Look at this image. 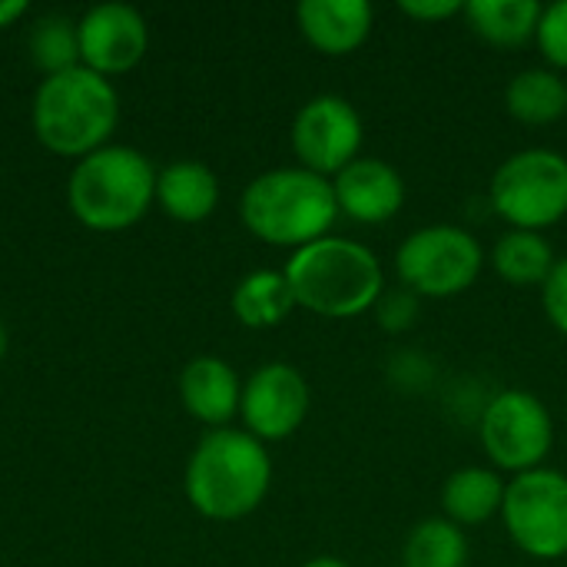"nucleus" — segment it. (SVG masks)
Segmentation results:
<instances>
[{"label":"nucleus","instance_id":"obj_1","mask_svg":"<svg viewBox=\"0 0 567 567\" xmlns=\"http://www.w3.org/2000/svg\"><path fill=\"white\" fill-rule=\"evenodd\" d=\"M272 482V458L249 432L213 429L186 465V498L213 522L252 515Z\"/></svg>","mask_w":567,"mask_h":567},{"label":"nucleus","instance_id":"obj_2","mask_svg":"<svg viewBox=\"0 0 567 567\" xmlns=\"http://www.w3.org/2000/svg\"><path fill=\"white\" fill-rule=\"evenodd\" d=\"M286 279L296 306L326 319L362 316L385 296L382 262L372 249L352 239L322 236L296 249L286 266Z\"/></svg>","mask_w":567,"mask_h":567},{"label":"nucleus","instance_id":"obj_3","mask_svg":"<svg viewBox=\"0 0 567 567\" xmlns=\"http://www.w3.org/2000/svg\"><path fill=\"white\" fill-rule=\"evenodd\" d=\"M246 229L269 246H309L339 216L332 183L312 169L286 166L256 176L239 203Z\"/></svg>","mask_w":567,"mask_h":567},{"label":"nucleus","instance_id":"obj_4","mask_svg":"<svg viewBox=\"0 0 567 567\" xmlns=\"http://www.w3.org/2000/svg\"><path fill=\"white\" fill-rule=\"evenodd\" d=\"M120 120V96L113 83L83 63L53 73L33 96L37 140L60 156H90L103 150Z\"/></svg>","mask_w":567,"mask_h":567},{"label":"nucleus","instance_id":"obj_5","mask_svg":"<svg viewBox=\"0 0 567 567\" xmlns=\"http://www.w3.org/2000/svg\"><path fill=\"white\" fill-rule=\"evenodd\" d=\"M156 196L150 159L130 146H103L76 163L66 186L70 213L100 233H116L143 219Z\"/></svg>","mask_w":567,"mask_h":567},{"label":"nucleus","instance_id":"obj_6","mask_svg":"<svg viewBox=\"0 0 567 567\" xmlns=\"http://www.w3.org/2000/svg\"><path fill=\"white\" fill-rule=\"evenodd\" d=\"M492 206L512 229L542 233L567 216V159L532 146L512 153L492 176Z\"/></svg>","mask_w":567,"mask_h":567},{"label":"nucleus","instance_id":"obj_7","mask_svg":"<svg viewBox=\"0 0 567 567\" xmlns=\"http://www.w3.org/2000/svg\"><path fill=\"white\" fill-rule=\"evenodd\" d=\"M485 252L478 239L462 226H425L415 229L395 252L399 279L409 292L429 299H452L475 286L482 276Z\"/></svg>","mask_w":567,"mask_h":567},{"label":"nucleus","instance_id":"obj_8","mask_svg":"<svg viewBox=\"0 0 567 567\" xmlns=\"http://www.w3.org/2000/svg\"><path fill=\"white\" fill-rule=\"evenodd\" d=\"M502 518L518 551L538 561L567 555V475L535 468L505 485Z\"/></svg>","mask_w":567,"mask_h":567},{"label":"nucleus","instance_id":"obj_9","mask_svg":"<svg viewBox=\"0 0 567 567\" xmlns=\"http://www.w3.org/2000/svg\"><path fill=\"white\" fill-rule=\"evenodd\" d=\"M478 435L498 468L525 475L542 468L548 458L555 445V422L535 392L505 389L485 405Z\"/></svg>","mask_w":567,"mask_h":567},{"label":"nucleus","instance_id":"obj_10","mask_svg":"<svg viewBox=\"0 0 567 567\" xmlns=\"http://www.w3.org/2000/svg\"><path fill=\"white\" fill-rule=\"evenodd\" d=\"M292 153L302 159V169H312L329 179L359 159L362 146V116L359 110L336 93L312 96L292 120Z\"/></svg>","mask_w":567,"mask_h":567},{"label":"nucleus","instance_id":"obj_11","mask_svg":"<svg viewBox=\"0 0 567 567\" xmlns=\"http://www.w3.org/2000/svg\"><path fill=\"white\" fill-rule=\"evenodd\" d=\"M239 415L259 442L289 439L309 415V382L289 362H266L243 385Z\"/></svg>","mask_w":567,"mask_h":567},{"label":"nucleus","instance_id":"obj_12","mask_svg":"<svg viewBox=\"0 0 567 567\" xmlns=\"http://www.w3.org/2000/svg\"><path fill=\"white\" fill-rule=\"evenodd\" d=\"M80 37V60L86 70L110 76V73H126L136 66L146 53V23L140 10L126 3H100L83 13L76 23Z\"/></svg>","mask_w":567,"mask_h":567},{"label":"nucleus","instance_id":"obj_13","mask_svg":"<svg viewBox=\"0 0 567 567\" xmlns=\"http://www.w3.org/2000/svg\"><path fill=\"white\" fill-rule=\"evenodd\" d=\"M332 193L339 213L365 226L389 223L405 206V179L395 166L375 156H359L342 173H336Z\"/></svg>","mask_w":567,"mask_h":567},{"label":"nucleus","instance_id":"obj_14","mask_svg":"<svg viewBox=\"0 0 567 567\" xmlns=\"http://www.w3.org/2000/svg\"><path fill=\"white\" fill-rule=\"evenodd\" d=\"M296 20L302 37L329 56L359 50L372 33V7L365 0H302Z\"/></svg>","mask_w":567,"mask_h":567},{"label":"nucleus","instance_id":"obj_15","mask_svg":"<svg viewBox=\"0 0 567 567\" xmlns=\"http://www.w3.org/2000/svg\"><path fill=\"white\" fill-rule=\"evenodd\" d=\"M179 399L193 419L223 429L239 412L243 385L229 362L216 355H199L179 375Z\"/></svg>","mask_w":567,"mask_h":567},{"label":"nucleus","instance_id":"obj_16","mask_svg":"<svg viewBox=\"0 0 567 567\" xmlns=\"http://www.w3.org/2000/svg\"><path fill=\"white\" fill-rule=\"evenodd\" d=\"M156 199L176 223H203L219 203V179L209 166L179 159L156 176Z\"/></svg>","mask_w":567,"mask_h":567},{"label":"nucleus","instance_id":"obj_17","mask_svg":"<svg viewBox=\"0 0 567 567\" xmlns=\"http://www.w3.org/2000/svg\"><path fill=\"white\" fill-rule=\"evenodd\" d=\"M505 485L492 468L468 465L445 478L442 485V508L445 518L458 528L465 525H485L488 518L502 515Z\"/></svg>","mask_w":567,"mask_h":567},{"label":"nucleus","instance_id":"obj_18","mask_svg":"<svg viewBox=\"0 0 567 567\" xmlns=\"http://www.w3.org/2000/svg\"><path fill=\"white\" fill-rule=\"evenodd\" d=\"M505 106L528 126H548L567 113V80L545 66L522 70L505 86Z\"/></svg>","mask_w":567,"mask_h":567},{"label":"nucleus","instance_id":"obj_19","mask_svg":"<svg viewBox=\"0 0 567 567\" xmlns=\"http://www.w3.org/2000/svg\"><path fill=\"white\" fill-rule=\"evenodd\" d=\"M468 27L492 47H522L538 33V0H472L465 3Z\"/></svg>","mask_w":567,"mask_h":567},{"label":"nucleus","instance_id":"obj_20","mask_svg":"<svg viewBox=\"0 0 567 567\" xmlns=\"http://www.w3.org/2000/svg\"><path fill=\"white\" fill-rule=\"evenodd\" d=\"M296 309V296L289 289L286 272L259 269L249 272L233 292V312L249 329H272Z\"/></svg>","mask_w":567,"mask_h":567},{"label":"nucleus","instance_id":"obj_21","mask_svg":"<svg viewBox=\"0 0 567 567\" xmlns=\"http://www.w3.org/2000/svg\"><path fill=\"white\" fill-rule=\"evenodd\" d=\"M555 262L548 239L532 229H508L492 249L495 272L512 286H545Z\"/></svg>","mask_w":567,"mask_h":567},{"label":"nucleus","instance_id":"obj_22","mask_svg":"<svg viewBox=\"0 0 567 567\" xmlns=\"http://www.w3.org/2000/svg\"><path fill=\"white\" fill-rule=\"evenodd\" d=\"M468 565V538L449 518H425L412 528L402 567H465Z\"/></svg>","mask_w":567,"mask_h":567},{"label":"nucleus","instance_id":"obj_23","mask_svg":"<svg viewBox=\"0 0 567 567\" xmlns=\"http://www.w3.org/2000/svg\"><path fill=\"white\" fill-rule=\"evenodd\" d=\"M30 56L33 63L53 76L63 70L80 66V37H76V23L63 13H47L33 23L30 30Z\"/></svg>","mask_w":567,"mask_h":567},{"label":"nucleus","instance_id":"obj_24","mask_svg":"<svg viewBox=\"0 0 567 567\" xmlns=\"http://www.w3.org/2000/svg\"><path fill=\"white\" fill-rule=\"evenodd\" d=\"M545 60L558 70H567V0L542 7L538 33H535Z\"/></svg>","mask_w":567,"mask_h":567},{"label":"nucleus","instance_id":"obj_25","mask_svg":"<svg viewBox=\"0 0 567 567\" xmlns=\"http://www.w3.org/2000/svg\"><path fill=\"white\" fill-rule=\"evenodd\" d=\"M542 306H545V316L551 319V326L567 336V256L555 262L551 276L545 279V286H542Z\"/></svg>","mask_w":567,"mask_h":567},{"label":"nucleus","instance_id":"obj_26","mask_svg":"<svg viewBox=\"0 0 567 567\" xmlns=\"http://www.w3.org/2000/svg\"><path fill=\"white\" fill-rule=\"evenodd\" d=\"M399 10L422 23H442L455 13H465V3L462 0H402Z\"/></svg>","mask_w":567,"mask_h":567},{"label":"nucleus","instance_id":"obj_27","mask_svg":"<svg viewBox=\"0 0 567 567\" xmlns=\"http://www.w3.org/2000/svg\"><path fill=\"white\" fill-rule=\"evenodd\" d=\"M379 316L389 329H405L412 326V316H415V292L409 289H399L392 296H382L379 299Z\"/></svg>","mask_w":567,"mask_h":567},{"label":"nucleus","instance_id":"obj_28","mask_svg":"<svg viewBox=\"0 0 567 567\" xmlns=\"http://www.w3.org/2000/svg\"><path fill=\"white\" fill-rule=\"evenodd\" d=\"M27 13V3L23 0H0V30L3 27H10L17 17H23Z\"/></svg>","mask_w":567,"mask_h":567},{"label":"nucleus","instance_id":"obj_29","mask_svg":"<svg viewBox=\"0 0 567 567\" xmlns=\"http://www.w3.org/2000/svg\"><path fill=\"white\" fill-rule=\"evenodd\" d=\"M302 567H352V565H349V561H342V558H332V555H319V558L306 561Z\"/></svg>","mask_w":567,"mask_h":567},{"label":"nucleus","instance_id":"obj_30","mask_svg":"<svg viewBox=\"0 0 567 567\" xmlns=\"http://www.w3.org/2000/svg\"><path fill=\"white\" fill-rule=\"evenodd\" d=\"M3 352H7V329H3V322H0V359H3Z\"/></svg>","mask_w":567,"mask_h":567}]
</instances>
